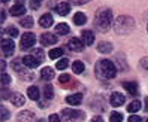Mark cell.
<instances>
[{
	"label": "cell",
	"mask_w": 148,
	"mask_h": 122,
	"mask_svg": "<svg viewBox=\"0 0 148 122\" xmlns=\"http://www.w3.org/2000/svg\"><path fill=\"white\" fill-rule=\"evenodd\" d=\"M94 24L99 31H108L112 24V12L108 7H99L94 16Z\"/></svg>",
	"instance_id": "obj_1"
},
{
	"label": "cell",
	"mask_w": 148,
	"mask_h": 122,
	"mask_svg": "<svg viewBox=\"0 0 148 122\" xmlns=\"http://www.w3.org/2000/svg\"><path fill=\"white\" fill-rule=\"evenodd\" d=\"M96 75L100 79H114L117 76V67L111 60H100L96 66Z\"/></svg>",
	"instance_id": "obj_2"
},
{
	"label": "cell",
	"mask_w": 148,
	"mask_h": 122,
	"mask_svg": "<svg viewBox=\"0 0 148 122\" xmlns=\"http://www.w3.org/2000/svg\"><path fill=\"white\" fill-rule=\"evenodd\" d=\"M114 27H115V31L118 34H129L135 28V20L130 18V16L121 15V16H118V18L115 20Z\"/></svg>",
	"instance_id": "obj_3"
},
{
	"label": "cell",
	"mask_w": 148,
	"mask_h": 122,
	"mask_svg": "<svg viewBox=\"0 0 148 122\" xmlns=\"http://www.w3.org/2000/svg\"><path fill=\"white\" fill-rule=\"evenodd\" d=\"M62 118L66 119V121H75V119L84 118V112L75 110V109H64V110L62 112Z\"/></svg>",
	"instance_id": "obj_4"
},
{
	"label": "cell",
	"mask_w": 148,
	"mask_h": 122,
	"mask_svg": "<svg viewBox=\"0 0 148 122\" xmlns=\"http://www.w3.org/2000/svg\"><path fill=\"white\" fill-rule=\"evenodd\" d=\"M34 42H36V37H34L33 33H24L21 37V49H30Z\"/></svg>",
	"instance_id": "obj_5"
},
{
	"label": "cell",
	"mask_w": 148,
	"mask_h": 122,
	"mask_svg": "<svg viewBox=\"0 0 148 122\" xmlns=\"http://www.w3.org/2000/svg\"><path fill=\"white\" fill-rule=\"evenodd\" d=\"M14 51H15V43L12 39H3L2 40V52H3V55L6 57H11L14 54Z\"/></svg>",
	"instance_id": "obj_6"
},
{
	"label": "cell",
	"mask_w": 148,
	"mask_h": 122,
	"mask_svg": "<svg viewBox=\"0 0 148 122\" xmlns=\"http://www.w3.org/2000/svg\"><path fill=\"white\" fill-rule=\"evenodd\" d=\"M57 40H58V37L56 36V34H53V33H43V34H40V43L43 46H48V45H56L57 43Z\"/></svg>",
	"instance_id": "obj_7"
},
{
	"label": "cell",
	"mask_w": 148,
	"mask_h": 122,
	"mask_svg": "<svg viewBox=\"0 0 148 122\" xmlns=\"http://www.w3.org/2000/svg\"><path fill=\"white\" fill-rule=\"evenodd\" d=\"M23 63L25 64V67H29V68H36L40 63H42V61L39 60V58H36V57H34V55H25L24 58H23Z\"/></svg>",
	"instance_id": "obj_8"
},
{
	"label": "cell",
	"mask_w": 148,
	"mask_h": 122,
	"mask_svg": "<svg viewBox=\"0 0 148 122\" xmlns=\"http://www.w3.org/2000/svg\"><path fill=\"white\" fill-rule=\"evenodd\" d=\"M67 45H69V48H71L72 51H75V52H81L84 49L82 39H78V37H72L71 40L67 42Z\"/></svg>",
	"instance_id": "obj_9"
},
{
	"label": "cell",
	"mask_w": 148,
	"mask_h": 122,
	"mask_svg": "<svg viewBox=\"0 0 148 122\" xmlns=\"http://www.w3.org/2000/svg\"><path fill=\"white\" fill-rule=\"evenodd\" d=\"M124 101H126V98H124V95L121 94V92H112V95H111V104L114 107L123 106Z\"/></svg>",
	"instance_id": "obj_10"
},
{
	"label": "cell",
	"mask_w": 148,
	"mask_h": 122,
	"mask_svg": "<svg viewBox=\"0 0 148 122\" xmlns=\"http://www.w3.org/2000/svg\"><path fill=\"white\" fill-rule=\"evenodd\" d=\"M53 24H54V18H53V15H51V14H45V15H42L39 18V25L43 27V28H48Z\"/></svg>",
	"instance_id": "obj_11"
},
{
	"label": "cell",
	"mask_w": 148,
	"mask_h": 122,
	"mask_svg": "<svg viewBox=\"0 0 148 122\" xmlns=\"http://www.w3.org/2000/svg\"><path fill=\"white\" fill-rule=\"evenodd\" d=\"M82 101V94H72L66 97V103L71 104V106H79Z\"/></svg>",
	"instance_id": "obj_12"
},
{
	"label": "cell",
	"mask_w": 148,
	"mask_h": 122,
	"mask_svg": "<svg viewBox=\"0 0 148 122\" xmlns=\"http://www.w3.org/2000/svg\"><path fill=\"white\" fill-rule=\"evenodd\" d=\"M81 36H82L84 45L90 46V45H93V43H94V34H93V31H90V30H84Z\"/></svg>",
	"instance_id": "obj_13"
},
{
	"label": "cell",
	"mask_w": 148,
	"mask_h": 122,
	"mask_svg": "<svg viewBox=\"0 0 148 122\" xmlns=\"http://www.w3.org/2000/svg\"><path fill=\"white\" fill-rule=\"evenodd\" d=\"M69 11H71V5L66 3V2H63V3H58V5L56 6V12H57L58 15H62V16L67 15V14H69Z\"/></svg>",
	"instance_id": "obj_14"
},
{
	"label": "cell",
	"mask_w": 148,
	"mask_h": 122,
	"mask_svg": "<svg viewBox=\"0 0 148 122\" xmlns=\"http://www.w3.org/2000/svg\"><path fill=\"white\" fill-rule=\"evenodd\" d=\"M27 95H29V98L30 100H34V101H38L40 98V92H39V88L38 86H29V89H27Z\"/></svg>",
	"instance_id": "obj_15"
},
{
	"label": "cell",
	"mask_w": 148,
	"mask_h": 122,
	"mask_svg": "<svg viewBox=\"0 0 148 122\" xmlns=\"http://www.w3.org/2000/svg\"><path fill=\"white\" fill-rule=\"evenodd\" d=\"M11 103L14 104V106H24V103H25V98L23 97L21 94H18V92H15V94H12L11 95Z\"/></svg>",
	"instance_id": "obj_16"
},
{
	"label": "cell",
	"mask_w": 148,
	"mask_h": 122,
	"mask_svg": "<svg viewBox=\"0 0 148 122\" xmlns=\"http://www.w3.org/2000/svg\"><path fill=\"white\" fill-rule=\"evenodd\" d=\"M97 51L100 54H109V52H112V43L111 42H100L97 45Z\"/></svg>",
	"instance_id": "obj_17"
},
{
	"label": "cell",
	"mask_w": 148,
	"mask_h": 122,
	"mask_svg": "<svg viewBox=\"0 0 148 122\" xmlns=\"http://www.w3.org/2000/svg\"><path fill=\"white\" fill-rule=\"evenodd\" d=\"M123 86L130 95H138V83L136 82H124Z\"/></svg>",
	"instance_id": "obj_18"
},
{
	"label": "cell",
	"mask_w": 148,
	"mask_h": 122,
	"mask_svg": "<svg viewBox=\"0 0 148 122\" xmlns=\"http://www.w3.org/2000/svg\"><path fill=\"white\" fill-rule=\"evenodd\" d=\"M56 76L54 70L51 67H45V68H42V72H40V77L43 81H51L53 77Z\"/></svg>",
	"instance_id": "obj_19"
},
{
	"label": "cell",
	"mask_w": 148,
	"mask_h": 122,
	"mask_svg": "<svg viewBox=\"0 0 148 122\" xmlns=\"http://www.w3.org/2000/svg\"><path fill=\"white\" fill-rule=\"evenodd\" d=\"M69 31H71V28H69V25L66 22H60L56 25V33L58 34V36H64V34H67Z\"/></svg>",
	"instance_id": "obj_20"
},
{
	"label": "cell",
	"mask_w": 148,
	"mask_h": 122,
	"mask_svg": "<svg viewBox=\"0 0 148 122\" xmlns=\"http://www.w3.org/2000/svg\"><path fill=\"white\" fill-rule=\"evenodd\" d=\"M24 12H25V7H24V5H21V3H16V5H14V6L11 7V15H14V16L24 15Z\"/></svg>",
	"instance_id": "obj_21"
},
{
	"label": "cell",
	"mask_w": 148,
	"mask_h": 122,
	"mask_svg": "<svg viewBox=\"0 0 148 122\" xmlns=\"http://www.w3.org/2000/svg\"><path fill=\"white\" fill-rule=\"evenodd\" d=\"M141 109H142V104H141V101H139V100H133L127 106V112L129 113H136L138 110H141Z\"/></svg>",
	"instance_id": "obj_22"
},
{
	"label": "cell",
	"mask_w": 148,
	"mask_h": 122,
	"mask_svg": "<svg viewBox=\"0 0 148 122\" xmlns=\"http://www.w3.org/2000/svg\"><path fill=\"white\" fill-rule=\"evenodd\" d=\"M73 22H75L76 25H84V24L87 22V16H85V14H82V12H76V14L73 15Z\"/></svg>",
	"instance_id": "obj_23"
},
{
	"label": "cell",
	"mask_w": 148,
	"mask_h": 122,
	"mask_svg": "<svg viewBox=\"0 0 148 122\" xmlns=\"http://www.w3.org/2000/svg\"><path fill=\"white\" fill-rule=\"evenodd\" d=\"M62 55H63V49L62 48H54V49H51L48 52V57L51 60H57V58H60Z\"/></svg>",
	"instance_id": "obj_24"
},
{
	"label": "cell",
	"mask_w": 148,
	"mask_h": 122,
	"mask_svg": "<svg viewBox=\"0 0 148 122\" xmlns=\"http://www.w3.org/2000/svg\"><path fill=\"white\" fill-rule=\"evenodd\" d=\"M84 68H85V66H84L82 61H73V64H72V70H73L76 75H81V73L84 72Z\"/></svg>",
	"instance_id": "obj_25"
},
{
	"label": "cell",
	"mask_w": 148,
	"mask_h": 122,
	"mask_svg": "<svg viewBox=\"0 0 148 122\" xmlns=\"http://www.w3.org/2000/svg\"><path fill=\"white\" fill-rule=\"evenodd\" d=\"M43 97H45L47 100H51L54 97V91H53V85L51 83L45 85V88H43Z\"/></svg>",
	"instance_id": "obj_26"
},
{
	"label": "cell",
	"mask_w": 148,
	"mask_h": 122,
	"mask_svg": "<svg viewBox=\"0 0 148 122\" xmlns=\"http://www.w3.org/2000/svg\"><path fill=\"white\" fill-rule=\"evenodd\" d=\"M23 66H25V64L23 63V58H21V60H20V58L14 60V61H12V64H11V67L14 68L15 72H23Z\"/></svg>",
	"instance_id": "obj_27"
},
{
	"label": "cell",
	"mask_w": 148,
	"mask_h": 122,
	"mask_svg": "<svg viewBox=\"0 0 148 122\" xmlns=\"http://www.w3.org/2000/svg\"><path fill=\"white\" fill-rule=\"evenodd\" d=\"M109 121L111 122H123V115L120 112H112L109 116Z\"/></svg>",
	"instance_id": "obj_28"
},
{
	"label": "cell",
	"mask_w": 148,
	"mask_h": 122,
	"mask_svg": "<svg viewBox=\"0 0 148 122\" xmlns=\"http://www.w3.org/2000/svg\"><path fill=\"white\" fill-rule=\"evenodd\" d=\"M20 24L23 25V27H25V28H30L33 25V18H32V16H24Z\"/></svg>",
	"instance_id": "obj_29"
},
{
	"label": "cell",
	"mask_w": 148,
	"mask_h": 122,
	"mask_svg": "<svg viewBox=\"0 0 148 122\" xmlns=\"http://www.w3.org/2000/svg\"><path fill=\"white\" fill-rule=\"evenodd\" d=\"M67 66H69V61L66 58H62V60L57 61V68L58 70H63V68H66Z\"/></svg>",
	"instance_id": "obj_30"
},
{
	"label": "cell",
	"mask_w": 148,
	"mask_h": 122,
	"mask_svg": "<svg viewBox=\"0 0 148 122\" xmlns=\"http://www.w3.org/2000/svg\"><path fill=\"white\" fill-rule=\"evenodd\" d=\"M32 55H34L36 58H39L40 61L43 60V51L40 49V48H34L33 51H32Z\"/></svg>",
	"instance_id": "obj_31"
},
{
	"label": "cell",
	"mask_w": 148,
	"mask_h": 122,
	"mask_svg": "<svg viewBox=\"0 0 148 122\" xmlns=\"http://www.w3.org/2000/svg\"><path fill=\"white\" fill-rule=\"evenodd\" d=\"M42 2H43V0H30V7H32L33 11H36V9H39V7H40Z\"/></svg>",
	"instance_id": "obj_32"
},
{
	"label": "cell",
	"mask_w": 148,
	"mask_h": 122,
	"mask_svg": "<svg viewBox=\"0 0 148 122\" xmlns=\"http://www.w3.org/2000/svg\"><path fill=\"white\" fill-rule=\"evenodd\" d=\"M18 118L20 119H34V116H33V113L32 112H23V113H20V115H18Z\"/></svg>",
	"instance_id": "obj_33"
},
{
	"label": "cell",
	"mask_w": 148,
	"mask_h": 122,
	"mask_svg": "<svg viewBox=\"0 0 148 122\" xmlns=\"http://www.w3.org/2000/svg\"><path fill=\"white\" fill-rule=\"evenodd\" d=\"M12 82V79H11V76L9 75H6L5 72L2 73V83H3V86H6V85H9Z\"/></svg>",
	"instance_id": "obj_34"
},
{
	"label": "cell",
	"mask_w": 148,
	"mask_h": 122,
	"mask_svg": "<svg viewBox=\"0 0 148 122\" xmlns=\"http://www.w3.org/2000/svg\"><path fill=\"white\" fill-rule=\"evenodd\" d=\"M6 31H8V34H9L11 37H16V36H18V30H16V27H9Z\"/></svg>",
	"instance_id": "obj_35"
},
{
	"label": "cell",
	"mask_w": 148,
	"mask_h": 122,
	"mask_svg": "<svg viewBox=\"0 0 148 122\" xmlns=\"http://www.w3.org/2000/svg\"><path fill=\"white\" fill-rule=\"evenodd\" d=\"M2 121H6L8 118H9V112H8V109L5 107V106H2Z\"/></svg>",
	"instance_id": "obj_36"
},
{
	"label": "cell",
	"mask_w": 148,
	"mask_h": 122,
	"mask_svg": "<svg viewBox=\"0 0 148 122\" xmlns=\"http://www.w3.org/2000/svg\"><path fill=\"white\" fill-rule=\"evenodd\" d=\"M69 81H71V76H69V75H62V76L58 77V82L60 83H66Z\"/></svg>",
	"instance_id": "obj_37"
},
{
	"label": "cell",
	"mask_w": 148,
	"mask_h": 122,
	"mask_svg": "<svg viewBox=\"0 0 148 122\" xmlns=\"http://www.w3.org/2000/svg\"><path fill=\"white\" fill-rule=\"evenodd\" d=\"M49 122H62V118H60L58 115H56V113H53V115H49Z\"/></svg>",
	"instance_id": "obj_38"
},
{
	"label": "cell",
	"mask_w": 148,
	"mask_h": 122,
	"mask_svg": "<svg viewBox=\"0 0 148 122\" xmlns=\"http://www.w3.org/2000/svg\"><path fill=\"white\" fill-rule=\"evenodd\" d=\"M141 67L144 68V70H147V72H148V57H145V58H142V60H141Z\"/></svg>",
	"instance_id": "obj_39"
},
{
	"label": "cell",
	"mask_w": 148,
	"mask_h": 122,
	"mask_svg": "<svg viewBox=\"0 0 148 122\" xmlns=\"http://www.w3.org/2000/svg\"><path fill=\"white\" fill-rule=\"evenodd\" d=\"M129 122H142V118H139L136 115H132V116L129 118Z\"/></svg>",
	"instance_id": "obj_40"
},
{
	"label": "cell",
	"mask_w": 148,
	"mask_h": 122,
	"mask_svg": "<svg viewBox=\"0 0 148 122\" xmlns=\"http://www.w3.org/2000/svg\"><path fill=\"white\" fill-rule=\"evenodd\" d=\"M91 122H103V119H102L100 116H94V118L91 119Z\"/></svg>",
	"instance_id": "obj_41"
},
{
	"label": "cell",
	"mask_w": 148,
	"mask_h": 122,
	"mask_svg": "<svg viewBox=\"0 0 148 122\" xmlns=\"http://www.w3.org/2000/svg\"><path fill=\"white\" fill-rule=\"evenodd\" d=\"M6 11H2V22H5V20H6V14H5Z\"/></svg>",
	"instance_id": "obj_42"
},
{
	"label": "cell",
	"mask_w": 148,
	"mask_h": 122,
	"mask_svg": "<svg viewBox=\"0 0 148 122\" xmlns=\"http://www.w3.org/2000/svg\"><path fill=\"white\" fill-rule=\"evenodd\" d=\"M144 101H145V110L148 112V97H145V100H144Z\"/></svg>",
	"instance_id": "obj_43"
},
{
	"label": "cell",
	"mask_w": 148,
	"mask_h": 122,
	"mask_svg": "<svg viewBox=\"0 0 148 122\" xmlns=\"http://www.w3.org/2000/svg\"><path fill=\"white\" fill-rule=\"evenodd\" d=\"M88 0H76V3H87Z\"/></svg>",
	"instance_id": "obj_44"
},
{
	"label": "cell",
	"mask_w": 148,
	"mask_h": 122,
	"mask_svg": "<svg viewBox=\"0 0 148 122\" xmlns=\"http://www.w3.org/2000/svg\"><path fill=\"white\" fill-rule=\"evenodd\" d=\"M5 66H6V64H5V61H2V72H5Z\"/></svg>",
	"instance_id": "obj_45"
},
{
	"label": "cell",
	"mask_w": 148,
	"mask_h": 122,
	"mask_svg": "<svg viewBox=\"0 0 148 122\" xmlns=\"http://www.w3.org/2000/svg\"><path fill=\"white\" fill-rule=\"evenodd\" d=\"M2 2H3V3H8V2H9V0H2Z\"/></svg>",
	"instance_id": "obj_46"
},
{
	"label": "cell",
	"mask_w": 148,
	"mask_h": 122,
	"mask_svg": "<svg viewBox=\"0 0 148 122\" xmlns=\"http://www.w3.org/2000/svg\"><path fill=\"white\" fill-rule=\"evenodd\" d=\"M147 31H148V27H147Z\"/></svg>",
	"instance_id": "obj_47"
},
{
	"label": "cell",
	"mask_w": 148,
	"mask_h": 122,
	"mask_svg": "<svg viewBox=\"0 0 148 122\" xmlns=\"http://www.w3.org/2000/svg\"><path fill=\"white\" fill-rule=\"evenodd\" d=\"M147 122H148V119H147Z\"/></svg>",
	"instance_id": "obj_48"
}]
</instances>
